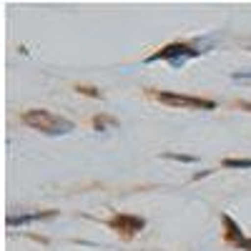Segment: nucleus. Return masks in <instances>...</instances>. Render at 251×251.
I'll list each match as a JSON object with an SVG mask.
<instances>
[{
  "mask_svg": "<svg viewBox=\"0 0 251 251\" xmlns=\"http://www.w3.org/2000/svg\"><path fill=\"white\" fill-rule=\"evenodd\" d=\"M246 108H251V103H249V106H246Z\"/></svg>",
  "mask_w": 251,
  "mask_h": 251,
  "instance_id": "obj_10",
  "label": "nucleus"
},
{
  "mask_svg": "<svg viewBox=\"0 0 251 251\" xmlns=\"http://www.w3.org/2000/svg\"><path fill=\"white\" fill-rule=\"evenodd\" d=\"M239 246H241V249H246V251H251V239H246V241H241Z\"/></svg>",
  "mask_w": 251,
  "mask_h": 251,
  "instance_id": "obj_9",
  "label": "nucleus"
},
{
  "mask_svg": "<svg viewBox=\"0 0 251 251\" xmlns=\"http://www.w3.org/2000/svg\"><path fill=\"white\" fill-rule=\"evenodd\" d=\"M23 121L28 123V126H33L35 131H43V133H68V131H73V123L71 121H66V118H58V116H53V113H48V111H28L25 116H23Z\"/></svg>",
  "mask_w": 251,
  "mask_h": 251,
  "instance_id": "obj_1",
  "label": "nucleus"
},
{
  "mask_svg": "<svg viewBox=\"0 0 251 251\" xmlns=\"http://www.w3.org/2000/svg\"><path fill=\"white\" fill-rule=\"evenodd\" d=\"M169 158H176V161H194L191 156H178V153H169Z\"/></svg>",
  "mask_w": 251,
  "mask_h": 251,
  "instance_id": "obj_8",
  "label": "nucleus"
},
{
  "mask_svg": "<svg viewBox=\"0 0 251 251\" xmlns=\"http://www.w3.org/2000/svg\"><path fill=\"white\" fill-rule=\"evenodd\" d=\"M224 224L228 226V236H231V239H239V244H241L244 239H241V231H239V226H236V224H234L231 219H228V216H224Z\"/></svg>",
  "mask_w": 251,
  "mask_h": 251,
  "instance_id": "obj_6",
  "label": "nucleus"
},
{
  "mask_svg": "<svg viewBox=\"0 0 251 251\" xmlns=\"http://www.w3.org/2000/svg\"><path fill=\"white\" fill-rule=\"evenodd\" d=\"M158 100L171 103V106H186V108H216L214 100H201V98H188V96H174V93H158Z\"/></svg>",
  "mask_w": 251,
  "mask_h": 251,
  "instance_id": "obj_3",
  "label": "nucleus"
},
{
  "mask_svg": "<svg viewBox=\"0 0 251 251\" xmlns=\"http://www.w3.org/2000/svg\"><path fill=\"white\" fill-rule=\"evenodd\" d=\"M111 226L118 228V231H126V234H136V231H141V228H143V219L121 214V216H113L111 219Z\"/></svg>",
  "mask_w": 251,
  "mask_h": 251,
  "instance_id": "obj_4",
  "label": "nucleus"
},
{
  "mask_svg": "<svg viewBox=\"0 0 251 251\" xmlns=\"http://www.w3.org/2000/svg\"><path fill=\"white\" fill-rule=\"evenodd\" d=\"M48 216H53V211H48V214H33V216H20V219L10 216V219H8V224H10V226H18V224H30V221H40V219H48Z\"/></svg>",
  "mask_w": 251,
  "mask_h": 251,
  "instance_id": "obj_5",
  "label": "nucleus"
},
{
  "mask_svg": "<svg viewBox=\"0 0 251 251\" xmlns=\"http://www.w3.org/2000/svg\"><path fill=\"white\" fill-rule=\"evenodd\" d=\"M226 169H251V161H234V158H228L224 161Z\"/></svg>",
  "mask_w": 251,
  "mask_h": 251,
  "instance_id": "obj_7",
  "label": "nucleus"
},
{
  "mask_svg": "<svg viewBox=\"0 0 251 251\" xmlns=\"http://www.w3.org/2000/svg\"><path fill=\"white\" fill-rule=\"evenodd\" d=\"M194 55H199V50H191L188 46H178V43H174V46H169V48H163V50L153 53V55H151V60L169 58V60L174 63V66H181V63H183L186 58H194Z\"/></svg>",
  "mask_w": 251,
  "mask_h": 251,
  "instance_id": "obj_2",
  "label": "nucleus"
}]
</instances>
